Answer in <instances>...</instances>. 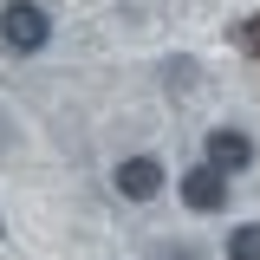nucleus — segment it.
Here are the masks:
<instances>
[{
    "instance_id": "1",
    "label": "nucleus",
    "mask_w": 260,
    "mask_h": 260,
    "mask_svg": "<svg viewBox=\"0 0 260 260\" xmlns=\"http://www.w3.org/2000/svg\"><path fill=\"white\" fill-rule=\"evenodd\" d=\"M46 39H52V13H46L39 0H7V7H0V46H7L13 59L46 52Z\"/></svg>"
},
{
    "instance_id": "2",
    "label": "nucleus",
    "mask_w": 260,
    "mask_h": 260,
    "mask_svg": "<svg viewBox=\"0 0 260 260\" xmlns=\"http://www.w3.org/2000/svg\"><path fill=\"white\" fill-rule=\"evenodd\" d=\"M176 189H182V208H189V215H221L228 208V176L215 162H189Z\"/></svg>"
},
{
    "instance_id": "3",
    "label": "nucleus",
    "mask_w": 260,
    "mask_h": 260,
    "mask_svg": "<svg viewBox=\"0 0 260 260\" xmlns=\"http://www.w3.org/2000/svg\"><path fill=\"white\" fill-rule=\"evenodd\" d=\"M162 162L156 156H124L117 169H111V189L124 195V202H150V195H162Z\"/></svg>"
},
{
    "instance_id": "4",
    "label": "nucleus",
    "mask_w": 260,
    "mask_h": 260,
    "mask_svg": "<svg viewBox=\"0 0 260 260\" xmlns=\"http://www.w3.org/2000/svg\"><path fill=\"white\" fill-rule=\"evenodd\" d=\"M208 162L234 182V176L254 162V137H247V130H234V124H215V130H208Z\"/></svg>"
},
{
    "instance_id": "5",
    "label": "nucleus",
    "mask_w": 260,
    "mask_h": 260,
    "mask_svg": "<svg viewBox=\"0 0 260 260\" xmlns=\"http://www.w3.org/2000/svg\"><path fill=\"white\" fill-rule=\"evenodd\" d=\"M228 260H260V221H234V234H228Z\"/></svg>"
},
{
    "instance_id": "6",
    "label": "nucleus",
    "mask_w": 260,
    "mask_h": 260,
    "mask_svg": "<svg viewBox=\"0 0 260 260\" xmlns=\"http://www.w3.org/2000/svg\"><path fill=\"white\" fill-rule=\"evenodd\" d=\"M150 260H202V247H189V241H162Z\"/></svg>"
},
{
    "instance_id": "7",
    "label": "nucleus",
    "mask_w": 260,
    "mask_h": 260,
    "mask_svg": "<svg viewBox=\"0 0 260 260\" xmlns=\"http://www.w3.org/2000/svg\"><path fill=\"white\" fill-rule=\"evenodd\" d=\"M162 72H169V85H176V91H189V78H195V65H189V59H169Z\"/></svg>"
},
{
    "instance_id": "8",
    "label": "nucleus",
    "mask_w": 260,
    "mask_h": 260,
    "mask_svg": "<svg viewBox=\"0 0 260 260\" xmlns=\"http://www.w3.org/2000/svg\"><path fill=\"white\" fill-rule=\"evenodd\" d=\"M0 241H7V215H0Z\"/></svg>"
}]
</instances>
